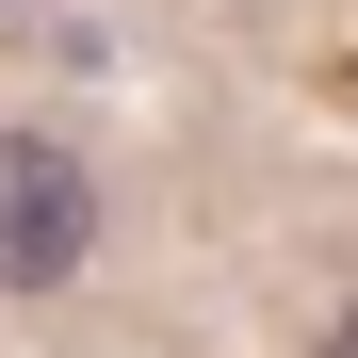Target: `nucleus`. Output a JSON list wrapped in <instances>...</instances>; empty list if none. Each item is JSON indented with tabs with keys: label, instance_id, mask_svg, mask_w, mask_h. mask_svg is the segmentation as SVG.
I'll return each instance as SVG.
<instances>
[{
	"label": "nucleus",
	"instance_id": "nucleus-1",
	"mask_svg": "<svg viewBox=\"0 0 358 358\" xmlns=\"http://www.w3.org/2000/svg\"><path fill=\"white\" fill-rule=\"evenodd\" d=\"M82 245H98V179L49 147V131H0V293L82 277Z\"/></svg>",
	"mask_w": 358,
	"mask_h": 358
},
{
	"label": "nucleus",
	"instance_id": "nucleus-2",
	"mask_svg": "<svg viewBox=\"0 0 358 358\" xmlns=\"http://www.w3.org/2000/svg\"><path fill=\"white\" fill-rule=\"evenodd\" d=\"M342 358H358V310H342Z\"/></svg>",
	"mask_w": 358,
	"mask_h": 358
}]
</instances>
